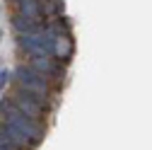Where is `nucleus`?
<instances>
[{
	"label": "nucleus",
	"instance_id": "nucleus-1",
	"mask_svg": "<svg viewBox=\"0 0 152 150\" xmlns=\"http://www.w3.org/2000/svg\"><path fill=\"white\" fill-rule=\"evenodd\" d=\"M0 116H3V121H5L7 126H12L15 131H20L22 136H27L34 145L41 143V138H44V126H41V121H36V119L27 116L22 109H17L10 97L0 102Z\"/></svg>",
	"mask_w": 152,
	"mask_h": 150
},
{
	"label": "nucleus",
	"instance_id": "nucleus-2",
	"mask_svg": "<svg viewBox=\"0 0 152 150\" xmlns=\"http://www.w3.org/2000/svg\"><path fill=\"white\" fill-rule=\"evenodd\" d=\"M10 99L15 102L17 109H22L27 116H31V119H36V121H41V119L46 116V97H44V95H34V92H27V90H22V87H17V90L12 92Z\"/></svg>",
	"mask_w": 152,
	"mask_h": 150
},
{
	"label": "nucleus",
	"instance_id": "nucleus-3",
	"mask_svg": "<svg viewBox=\"0 0 152 150\" xmlns=\"http://www.w3.org/2000/svg\"><path fill=\"white\" fill-rule=\"evenodd\" d=\"M15 78H17V85H20L22 90H27V92H34V95H44V97H48V90H51L48 80L44 78L41 73L31 70L29 65H27V68H24V65H22V68H17Z\"/></svg>",
	"mask_w": 152,
	"mask_h": 150
},
{
	"label": "nucleus",
	"instance_id": "nucleus-4",
	"mask_svg": "<svg viewBox=\"0 0 152 150\" xmlns=\"http://www.w3.org/2000/svg\"><path fill=\"white\" fill-rule=\"evenodd\" d=\"M7 80H10V73H7V70H0V90L7 85Z\"/></svg>",
	"mask_w": 152,
	"mask_h": 150
}]
</instances>
